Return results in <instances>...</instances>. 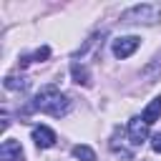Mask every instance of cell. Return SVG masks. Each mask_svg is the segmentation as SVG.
<instances>
[{
  "label": "cell",
  "instance_id": "6",
  "mask_svg": "<svg viewBox=\"0 0 161 161\" xmlns=\"http://www.w3.org/2000/svg\"><path fill=\"white\" fill-rule=\"evenodd\" d=\"M33 141H35L38 148H50V146H55L58 136H55V131L50 126H35L33 128Z\"/></svg>",
  "mask_w": 161,
  "mask_h": 161
},
{
  "label": "cell",
  "instance_id": "2",
  "mask_svg": "<svg viewBox=\"0 0 161 161\" xmlns=\"http://www.w3.org/2000/svg\"><path fill=\"white\" fill-rule=\"evenodd\" d=\"M121 20L131 23V25H156L161 20V5H156V3L133 5V8H128V10L121 13Z\"/></svg>",
  "mask_w": 161,
  "mask_h": 161
},
{
  "label": "cell",
  "instance_id": "9",
  "mask_svg": "<svg viewBox=\"0 0 161 161\" xmlns=\"http://www.w3.org/2000/svg\"><path fill=\"white\" fill-rule=\"evenodd\" d=\"M70 75H73V80H75V83H80V86H91V73H88V68H86V65H80L78 60L70 65Z\"/></svg>",
  "mask_w": 161,
  "mask_h": 161
},
{
  "label": "cell",
  "instance_id": "3",
  "mask_svg": "<svg viewBox=\"0 0 161 161\" xmlns=\"http://www.w3.org/2000/svg\"><path fill=\"white\" fill-rule=\"evenodd\" d=\"M138 45H141V38H136V35H121V38H116L113 40V45H111V50H113V55L116 58H128V55H133L136 50H138Z\"/></svg>",
  "mask_w": 161,
  "mask_h": 161
},
{
  "label": "cell",
  "instance_id": "11",
  "mask_svg": "<svg viewBox=\"0 0 161 161\" xmlns=\"http://www.w3.org/2000/svg\"><path fill=\"white\" fill-rule=\"evenodd\" d=\"M151 148H153L156 153H161V133H153V136H151Z\"/></svg>",
  "mask_w": 161,
  "mask_h": 161
},
{
  "label": "cell",
  "instance_id": "10",
  "mask_svg": "<svg viewBox=\"0 0 161 161\" xmlns=\"http://www.w3.org/2000/svg\"><path fill=\"white\" fill-rule=\"evenodd\" d=\"M73 156L75 158H80V161H96V151L91 148V146H73Z\"/></svg>",
  "mask_w": 161,
  "mask_h": 161
},
{
  "label": "cell",
  "instance_id": "5",
  "mask_svg": "<svg viewBox=\"0 0 161 161\" xmlns=\"http://www.w3.org/2000/svg\"><path fill=\"white\" fill-rule=\"evenodd\" d=\"M0 161H25V153H23L20 141L5 138L3 146H0Z\"/></svg>",
  "mask_w": 161,
  "mask_h": 161
},
{
  "label": "cell",
  "instance_id": "1",
  "mask_svg": "<svg viewBox=\"0 0 161 161\" xmlns=\"http://www.w3.org/2000/svg\"><path fill=\"white\" fill-rule=\"evenodd\" d=\"M33 108L40 111V113H48V116H53V118H60V116H65V113L70 111V101H68V96L60 93L58 88H43V91L35 96Z\"/></svg>",
  "mask_w": 161,
  "mask_h": 161
},
{
  "label": "cell",
  "instance_id": "7",
  "mask_svg": "<svg viewBox=\"0 0 161 161\" xmlns=\"http://www.w3.org/2000/svg\"><path fill=\"white\" fill-rule=\"evenodd\" d=\"M141 118L151 126V123H156L158 118H161V96H156L146 108H143V113H141Z\"/></svg>",
  "mask_w": 161,
  "mask_h": 161
},
{
  "label": "cell",
  "instance_id": "8",
  "mask_svg": "<svg viewBox=\"0 0 161 161\" xmlns=\"http://www.w3.org/2000/svg\"><path fill=\"white\" fill-rule=\"evenodd\" d=\"M143 73V78H146V83H153L158 75H161V53L158 55H153L151 60H148V65L141 70Z\"/></svg>",
  "mask_w": 161,
  "mask_h": 161
},
{
  "label": "cell",
  "instance_id": "4",
  "mask_svg": "<svg viewBox=\"0 0 161 161\" xmlns=\"http://www.w3.org/2000/svg\"><path fill=\"white\" fill-rule=\"evenodd\" d=\"M126 133H128V141H131V146H141V143L148 138V123H146L141 116H133V118L128 121V128H126Z\"/></svg>",
  "mask_w": 161,
  "mask_h": 161
}]
</instances>
